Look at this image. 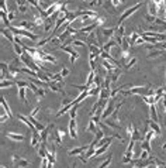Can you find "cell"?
Instances as JSON below:
<instances>
[{
    "label": "cell",
    "instance_id": "cell-41",
    "mask_svg": "<svg viewBox=\"0 0 166 168\" xmlns=\"http://www.w3.org/2000/svg\"><path fill=\"white\" fill-rule=\"evenodd\" d=\"M51 81H52V82H63V76L60 75V72H58V74H55L51 78Z\"/></svg>",
    "mask_w": 166,
    "mask_h": 168
},
{
    "label": "cell",
    "instance_id": "cell-46",
    "mask_svg": "<svg viewBox=\"0 0 166 168\" xmlns=\"http://www.w3.org/2000/svg\"><path fill=\"white\" fill-rule=\"evenodd\" d=\"M59 72H60V75L65 78V76H68V75H69V69H68V68H62Z\"/></svg>",
    "mask_w": 166,
    "mask_h": 168
},
{
    "label": "cell",
    "instance_id": "cell-22",
    "mask_svg": "<svg viewBox=\"0 0 166 168\" xmlns=\"http://www.w3.org/2000/svg\"><path fill=\"white\" fill-rule=\"evenodd\" d=\"M111 143H113V140H110V141H107L104 146H101V147H99L97 150H96V154H94V157H99V155H101L103 153H106L107 150H108V147L111 146Z\"/></svg>",
    "mask_w": 166,
    "mask_h": 168
},
{
    "label": "cell",
    "instance_id": "cell-23",
    "mask_svg": "<svg viewBox=\"0 0 166 168\" xmlns=\"http://www.w3.org/2000/svg\"><path fill=\"white\" fill-rule=\"evenodd\" d=\"M149 119H151V120H155V122L159 120L158 112H156V105H151V106H149Z\"/></svg>",
    "mask_w": 166,
    "mask_h": 168
},
{
    "label": "cell",
    "instance_id": "cell-34",
    "mask_svg": "<svg viewBox=\"0 0 166 168\" xmlns=\"http://www.w3.org/2000/svg\"><path fill=\"white\" fill-rule=\"evenodd\" d=\"M111 158H113V154H110V155H108V157H107L106 160H104V161H103V163H101L97 168H107L111 164Z\"/></svg>",
    "mask_w": 166,
    "mask_h": 168
},
{
    "label": "cell",
    "instance_id": "cell-44",
    "mask_svg": "<svg viewBox=\"0 0 166 168\" xmlns=\"http://www.w3.org/2000/svg\"><path fill=\"white\" fill-rule=\"evenodd\" d=\"M7 119H10V116H9V114H7L4 110H3V112H1V116H0V123H4Z\"/></svg>",
    "mask_w": 166,
    "mask_h": 168
},
{
    "label": "cell",
    "instance_id": "cell-27",
    "mask_svg": "<svg viewBox=\"0 0 166 168\" xmlns=\"http://www.w3.org/2000/svg\"><path fill=\"white\" fill-rule=\"evenodd\" d=\"M100 93H101V86H93L89 90V96H93V98H97V99H99Z\"/></svg>",
    "mask_w": 166,
    "mask_h": 168
},
{
    "label": "cell",
    "instance_id": "cell-54",
    "mask_svg": "<svg viewBox=\"0 0 166 168\" xmlns=\"http://www.w3.org/2000/svg\"><path fill=\"white\" fill-rule=\"evenodd\" d=\"M1 168H6V167H1Z\"/></svg>",
    "mask_w": 166,
    "mask_h": 168
},
{
    "label": "cell",
    "instance_id": "cell-13",
    "mask_svg": "<svg viewBox=\"0 0 166 168\" xmlns=\"http://www.w3.org/2000/svg\"><path fill=\"white\" fill-rule=\"evenodd\" d=\"M51 128H54V124H52V123L48 124V126H46V127L40 133V136H41V143H45L46 144V140L49 138V130H51Z\"/></svg>",
    "mask_w": 166,
    "mask_h": 168
},
{
    "label": "cell",
    "instance_id": "cell-45",
    "mask_svg": "<svg viewBox=\"0 0 166 168\" xmlns=\"http://www.w3.org/2000/svg\"><path fill=\"white\" fill-rule=\"evenodd\" d=\"M145 20H146V21H149V23H155L156 17H155V16H151V14H146L145 16Z\"/></svg>",
    "mask_w": 166,
    "mask_h": 168
},
{
    "label": "cell",
    "instance_id": "cell-43",
    "mask_svg": "<svg viewBox=\"0 0 166 168\" xmlns=\"http://www.w3.org/2000/svg\"><path fill=\"white\" fill-rule=\"evenodd\" d=\"M35 96H37V99H38V100H40V99H42L44 96H45V90H44L42 88H40V89H38V92L35 93Z\"/></svg>",
    "mask_w": 166,
    "mask_h": 168
},
{
    "label": "cell",
    "instance_id": "cell-18",
    "mask_svg": "<svg viewBox=\"0 0 166 168\" xmlns=\"http://www.w3.org/2000/svg\"><path fill=\"white\" fill-rule=\"evenodd\" d=\"M148 14L158 17V4H156L155 1H152V0L148 3Z\"/></svg>",
    "mask_w": 166,
    "mask_h": 168
},
{
    "label": "cell",
    "instance_id": "cell-5",
    "mask_svg": "<svg viewBox=\"0 0 166 168\" xmlns=\"http://www.w3.org/2000/svg\"><path fill=\"white\" fill-rule=\"evenodd\" d=\"M141 6H144V3H142V1H139V3H136V4H134L132 7H130V9H127L125 11H124V13L121 14V17H120V19H118V25H120V24H122V23H124V20H125V19H128V17H130L131 14H134V13L136 11V10H138L139 7H141Z\"/></svg>",
    "mask_w": 166,
    "mask_h": 168
},
{
    "label": "cell",
    "instance_id": "cell-42",
    "mask_svg": "<svg viewBox=\"0 0 166 168\" xmlns=\"http://www.w3.org/2000/svg\"><path fill=\"white\" fill-rule=\"evenodd\" d=\"M41 112V105H37L35 108L31 110V113H30V116H32V117H37V114L40 113Z\"/></svg>",
    "mask_w": 166,
    "mask_h": 168
},
{
    "label": "cell",
    "instance_id": "cell-38",
    "mask_svg": "<svg viewBox=\"0 0 166 168\" xmlns=\"http://www.w3.org/2000/svg\"><path fill=\"white\" fill-rule=\"evenodd\" d=\"M72 45H73V47H86V41H82V40L73 38V41H72Z\"/></svg>",
    "mask_w": 166,
    "mask_h": 168
},
{
    "label": "cell",
    "instance_id": "cell-26",
    "mask_svg": "<svg viewBox=\"0 0 166 168\" xmlns=\"http://www.w3.org/2000/svg\"><path fill=\"white\" fill-rule=\"evenodd\" d=\"M13 85H15V81H13V79H1V82H0V88L6 89V88L13 86Z\"/></svg>",
    "mask_w": 166,
    "mask_h": 168
},
{
    "label": "cell",
    "instance_id": "cell-1",
    "mask_svg": "<svg viewBox=\"0 0 166 168\" xmlns=\"http://www.w3.org/2000/svg\"><path fill=\"white\" fill-rule=\"evenodd\" d=\"M125 133L130 136V140H134V141H144V136H142V133H139V130L136 128V126L134 123L128 124Z\"/></svg>",
    "mask_w": 166,
    "mask_h": 168
},
{
    "label": "cell",
    "instance_id": "cell-47",
    "mask_svg": "<svg viewBox=\"0 0 166 168\" xmlns=\"http://www.w3.org/2000/svg\"><path fill=\"white\" fill-rule=\"evenodd\" d=\"M17 9H18L20 13H25V11L28 10V7H27V4H25V6H17Z\"/></svg>",
    "mask_w": 166,
    "mask_h": 168
},
{
    "label": "cell",
    "instance_id": "cell-52",
    "mask_svg": "<svg viewBox=\"0 0 166 168\" xmlns=\"http://www.w3.org/2000/svg\"><path fill=\"white\" fill-rule=\"evenodd\" d=\"M134 168H139V167H138V165H135V167H134Z\"/></svg>",
    "mask_w": 166,
    "mask_h": 168
},
{
    "label": "cell",
    "instance_id": "cell-14",
    "mask_svg": "<svg viewBox=\"0 0 166 168\" xmlns=\"http://www.w3.org/2000/svg\"><path fill=\"white\" fill-rule=\"evenodd\" d=\"M159 57H165V51H163V49L153 48V51H152V49H148V58H149V59L159 58Z\"/></svg>",
    "mask_w": 166,
    "mask_h": 168
},
{
    "label": "cell",
    "instance_id": "cell-30",
    "mask_svg": "<svg viewBox=\"0 0 166 168\" xmlns=\"http://www.w3.org/2000/svg\"><path fill=\"white\" fill-rule=\"evenodd\" d=\"M13 49H14V52L18 55V58H20L21 55L24 54V48H23V45L17 44V43H13Z\"/></svg>",
    "mask_w": 166,
    "mask_h": 168
},
{
    "label": "cell",
    "instance_id": "cell-7",
    "mask_svg": "<svg viewBox=\"0 0 166 168\" xmlns=\"http://www.w3.org/2000/svg\"><path fill=\"white\" fill-rule=\"evenodd\" d=\"M11 161H13V164H15L18 168H27L30 165V161L25 160V158H21L18 154H13V155H11Z\"/></svg>",
    "mask_w": 166,
    "mask_h": 168
},
{
    "label": "cell",
    "instance_id": "cell-9",
    "mask_svg": "<svg viewBox=\"0 0 166 168\" xmlns=\"http://www.w3.org/2000/svg\"><path fill=\"white\" fill-rule=\"evenodd\" d=\"M87 148H89V146H80V147L71 148V150L68 151V155H69V157H73V155H82Z\"/></svg>",
    "mask_w": 166,
    "mask_h": 168
},
{
    "label": "cell",
    "instance_id": "cell-2",
    "mask_svg": "<svg viewBox=\"0 0 166 168\" xmlns=\"http://www.w3.org/2000/svg\"><path fill=\"white\" fill-rule=\"evenodd\" d=\"M9 28H10L15 35H20V37H23V38H30V40H32V41H37V40H38V35L34 34V33H31V31H28V30L13 27V25H10Z\"/></svg>",
    "mask_w": 166,
    "mask_h": 168
},
{
    "label": "cell",
    "instance_id": "cell-15",
    "mask_svg": "<svg viewBox=\"0 0 166 168\" xmlns=\"http://www.w3.org/2000/svg\"><path fill=\"white\" fill-rule=\"evenodd\" d=\"M6 137L11 140V141H24V136L18 133H14V131H7L6 133Z\"/></svg>",
    "mask_w": 166,
    "mask_h": 168
},
{
    "label": "cell",
    "instance_id": "cell-40",
    "mask_svg": "<svg viewBox=\"0 0 166 168\" xmlns=\"http://www.w3.org/2000/svg\"><path fill=\"white\" fill-rule=\"evenodd\" d=\"M80 105H75L73 108L69 110V114H71V119H76V113H77V109H79Z\"/></svg>",
    "mask_w": 166,
    "mask_h": 168
},
{
    "label": "cell",
    "instance_id": "cell-17",
    "mask_svg": "<svg viewBox=\"0 0 166 168\" xmlns=\"http://www.w3.org/2000/svg\"><path fill=\"white\" fill-rule=\"evenodd\" d=\"M1 35L3 37H6L7 38V41H10V43H14V38H15V35H14V33L11 31L10 28H1Z\"/></svg>",
    "mask_w": 166,
    "mask_h": 168
},
{
    "label": "cell",
    "instance_id": "cell-8",
    "mask_svg": "<svg viewBox=\"0 0 166 168\" xmlns=\"http://www.w3.org/2000/svg\"><path fill=\"white\" fill-rule=\"evenodd\" d=\"M117 27H108V28H101L100 27V34H103L106 37V40H113L114 34H116Z\"/></svg>",
    "mask_w": 166,
    "mask_h": 168
},
{
    "label": "cell",
    "instance_id": "cell-48",
    "mask_svg": "<svg viewBox=\"0 0 166 168\" xmlns=\"http://www.w3.org/2000/svg\"><path fill=\"white\" fill-rule=\"evenodd\" d=\"M14 19H15V11H9V20H10V23Z\"/></svg>",
    "mask_w": 166,
    "mask_h": 168
},
{
    "label": "cell",
    "instance_id": "cell-50",
    "mask_svg": "<svg viewBox=\"0 0 166 168\" xmlns=\"http://www.w3.org/2000/svg\"><path fill=\"white\" fill-rule=\"evenodd\" d=\"M48 168H54V164H52V163H49V161H48Z\"/></svg>",
    "mask_w": 166,
    "mask_h": 168
},
{
    "label": "cell",
    "instance_id": "cell-10",
    "mask_svg": "<svg viewBox=\"0 0 166 168\" xmlns=\"http://www.w3.org/2000/svg\"><path fill=\"white\" fill-rule=\"evenodd\" d=\"M69 136L72 138H77V124H76V119H71L69 122Z\"/></svg>",
    "mask_w": 166,
    "mask_h": 168
},
{
    "label": "cell",
    "instance_id": "cell-49",
    "mask_svg": "<svg viewBox=\"0 0 166 168\" xmlns=\"http://www.w3.org/2000/svg\"><path fill=\"white\" fill-rule=\"evenodd\" d=\"M144 43H145V40H144V37H139V38L136 40L135 45H141V44H144Z\"/></svg>",
    "mask_w": 166,
    "mask_h": 168
},
{
    "label": "cell",
    "instance_id": "cell-51",
    "mask_svg": "<svg viewBox=\"0 0 166 168\" xmlns=\"http://www.w3.org/2000/svg\"><path fill=\"white\" fill-rule=\"evenodd\" d=\"M162 148H163V151H166V143L163 144V146H162Z\"/></svg>",
    "mask_w": 166,
    "mask_h": 168
},
{
    "label": "cell",
    "instance_id": "cell-16",
    "mask_svg": "<svg viewBox=\"0 0 166 168\" xmlns=\"http://www.w3.org/2000/svg\"><path fill=\"white\" fill-rule=\"evenodd\" d=\"M99 130H100V126L96 123L94 120H91V119H90V122H89V124H87V131L96 136V134L99 133Z\"/></svg>",
    "mask_w": 166,
    "mask_h": 168
},
{
    "label": "cell",
    "instance_id": "cell-25",
    "mask_svg": "<svg viewBox=\"0 0 166 168\" xmlns=\"http://www.w3.org/2000/svg\"><path fill=\"white\" fill-rule=\"evenodd\" d=\"M0 103H1V108H3V110H4L6 113L10 116V119L13 117V113H11V109H10V106L7 105V102H6V99L1 96V100H0Z\"/></svg>",
    "mask_w": 166,
    "mask_h": 168
},
{
    "label": "cell",
    "instance_id": "cell-32",
    "mask_svg": "<svg viewBox=\"0 0 166 168\" xmlns=\"http://www.w3.org/2000/svg\"><path fill=\"white\" fill-rule=\"evenodd\" d=\"M94 78H96V71H90V72H89V75H87L86 85H93V84H94Z\"/></svg>",
    "mask_w": 166,
    "mask_h": 168
},
{
    "label": "cell",
    "instance_id": "cell-3",
    "mask_svg": "<svg viewBox=\"0 0 166 168\" xmlns=\"http://www.w3.org/2000/svg\"><path fill=\"white\" fill-rule=\"evenodd\" d=\"M134 147H135V141L134 140H130V144H128V147L125 150V154H124V157L121 160V164H128V163H132V160H134Z\"/></svg>",
    "mask_w": 166,
    "mask_h": 168
},
{
    "label": "cell",
    "instance_id": "cell-12",
    "mask_svg": "<svg viewBox=\"0 0 166 168\" xmlns=\"http://www.w3.org/2000/svg\"><path fill=\"white\" fill-rule=\"evenodd\" d=\"M15 27L28 30V31H32V30H34V27H35V24H34L32 21H28V20H23V21H20V23H17V25H15Z\"/></svg>",
    "mask_w": 166,
    "mask_h": 168
},
{
    "label": "cell",
    "instance_id": "cell-37",
    "mask_svg": "<svg viewBox=\"0 0 166 168\" xmlns=\"http://www.w3.org/2000/svg\"><path fill=\"white\" fill-rule=\"evenodd\" d=\"M141 150H146V151H149L151 153V141H146V140H144L141 144Z\"/></svg>",
    "mask_w": 166,
    "mask_h": 168
},
{
    "label": "cell",
    "instance_id": "cell-28",
    "mask_svg": "<svg viewBox=\"0 0 166 168\" xmlns=\"http://www.w3.org/2000/svg\"><path fill=\"white\" fill-rule=\"evenodd\" d=\"M34 24H35L37 27H44V24H45V19H44L41 14H35L34 16Z\"/></svg>",
    "mask_w": 166,
    "mask_h": 168
},
{
    "label": "cell",
    "instance_id": "cell-33",
    "mask_svg": "<svg viewBox=\"0 0 166 168\" xmlns=\"http://www.w3.org/2000/svg\"><path fill=\"white\" fill-rule=\"evenodd\" d=\"M130 47H131L130 38H128V37H124V38H122V44H121V48H122V51H128V49H130Z\"/></svg>",
    "mask_w": 166,
    "mask_h": 168
},
{
    "label": "cell",
    "instance_id": "cell-11",
    "mask_svg": "<svg viewBox=\"0 0 166 168\" xmlns=\"http://www.w3.org/2000/svg\"><path fill=\"white\" fill-rule=\"evenodd\" d=\"M17 119H18V120H21V122H23L25 126H28L31 131H38V130H37V127L32 123H31V120L27 117V116H24V114H17Z\"/></svg>",
    "mask_w": 166,
    "mask_h": 168
},
{
    "label": "cell",
    "instance_id": "cell-4",
    "mask_svg": "<svg viewBox=\"0 0 166 168\" xmlns=\"http://www.w3.org/2000/svg\"><path fill=\"white\" fill-rule=\"evenodd\" d=\"M117 103H118V102H116V98H110V99H108V103H107L106 109H104V112H103V114H101V119H103V120H106V119L108 117V116H110L114 110H116Z\"/></svg>",
    "mask_w": 166,
    "mask_h": 168
},
{
    "label": "cell",
    "instance_id": "cell-36",
    "mask_svg": "<svg viewBox=\"0 0 166 168\" xmlns=\"http://www.w3.org/2000/svg\"><path fill=\"white\" fill-rule=\"evenodd\" d=\"M30 84L31 82H25V81H15L17 88H28L30 89Z\"/></svg>",
    "mask_w": 166,
    "mask_h": 168
},
{
    "label": "cell",
    "instance_id": "cell-19",
    "mask_svg": "<svg viewBox=\"0 0 166 168\" xmlns=\"http://www.w3.org/2000/svg\"><path fill=\"white\" fill-rule=\"evenodd\" d=\"M116 45H118V44H117V43L114 41V40H108V43H104V44H103L101 49H103L104 52H110V51H111L113 48H114Z\"/></svg>",
    "mask_w": 166,
    "mask_h": 168
},
{
    "label": "cell",
    "instance_id": "cell-21",
    "mask_svg": "<svg viewBox=\"0 0 166 168\" xmlns=\"http://www.w3.org/2000/svg\"><path fill=\"white\" fill-rule=\"evenodd\" d=\"M101 65L104 66V69L107 71V74H111V72H113V71L117 68L114 64H111L110 61H106V59H101Z\"/></svg>",
    "mask_w": 166,
    "mask_h": 168
},
{
    "label": "cell",
    "instance_id": "cell-29",
    "mask_svg": "<svg viewBox=\"0 0 166 168\" xmlns=\"http://www.w3.org/2000/svg\"><path fill=\"white\" fill-rule=\"evenodd\" d=\"M139 37H142V35L139 34L138 31H132V33H131V35L128 37V38H130V44H131V47H132V45H135L136 40L139 38Z\"/></svg>",
    "mask_w": 166,
    "mask_h": 168
},
{
    "label": "cell",
    "instance_id": "cell-35",
    "mask_svg": "<svg viewBox=\"0 0 166 168\" xmlns=\"http://www.w3.org/2000/svg\"><path fill=\"white\" fill-rule=\"evenodd\" d=\"M136 62H138V59H136V58H131L130 61H128V62H127V64L124 65V68H125V69H131V68H134V66L136 65Z\"/></svg>",
    "mask_w": 166,
    "mask_h": 168
},
{
    "label": "cell",
    "instance_id": "cell-55",
    "mask_svg": "<svg viewBox=\"0 0 166 168\" xmlns=\"http://www.w3.org/2000/svg\"><path fill=\"white\" fill-rule=\"evenodd\" d=\"M165 74H166V72H165Z\"/></svg>",
    "mask_w": 166,
    "mask_h": 168
},
{
    "label": "cell",
    "instance_id": "cell-20",
    "mask_svg": "<svg viewBox=\"0 0 166 168\" xmlns=\"http://www.w3.org/2000/svg\"><path fill=\"white\" fill-rule=\"evenodd\" d=\"M148 123H149V127H151V130H153L158 136L161 134V124L158 123V122H155V120H151V119H148Z\"/></svg>",
    "mask_w": 166,
    "mask_h": 168
},
{
    "label": "cell",
    "instance_id": "cell-24",
    "mask_svg": "<svg viewBox=\"0 0 166 168\" xmlns=\"http://www.w3.org/2000/svg\"><path fill=\"white\" fill-rule=\"evenodd\" d=\"M103 7H104V10H107L108 13H111V14H114V13H116V7L113 6L111 0H104V3H103Z\"/></svg>",
    "mask_w": 166,
    "mask_h": 168
},
{
    "label": "cell",
    "instance_id": "cell-31",
    "mask_svg": "<svg viewBox=\"0 0 166 168\" xmlns=\"http://www.w3.org/2000/svg\"><path fill=\"white\" fill-rule=\"evenodd\" d=\"M99 98L101 99H110L111 98V89H106V88H101V93Z\"/></svg>",
    "mask_w": 166,
    "mask_h": 168
},
{
    "label": "cell",
    "instance_id": "cell-39",
    "mask_svg": "<svg viewBox=\"0 0 166 168\" xmlns=\"http://www.w3.org/2000/svg\"><path fill=\"white\" fill-rule=\"evenodd\" d=\"M155 136H158V134H156L153 130H149V131L145 134V138H144V140H146V141H152V138L155 137Z\"/></svg>",
    "mask_w": 166,
    "mask_h": 168
},
{
    "label": "cell",
    "instance_id": "cell-53",
    "mask_svg": "<svg viewBox=\"0 0 166 168\" xmlns=\"http://www.w3.org/2000/svg\"><path fill=\"white\" fill-rule=\"evenodd\" d=\"M83 1H89V0H83Z\"/></svg>",
    "mask_w": 166,
    "mask_h": 168
},
{
    "label": "cell",
    "instance_id": "cell-6",
    "mask_svg": "<svg viewBox=\"0 0 166 168\" xmlns=\"http://www.w3.org/2000/svg\"><path fill=\"white\" fill-rule=\"evenodd\" d=\"M59 48L62 49V51H65V52H68V54L71 55V64L75 65V61L79 58V52H77L75 48L69 47V45H59Z\"/></svg>",
    "mask_w": 166,
    "mask_h": 168
}]
</instances>
